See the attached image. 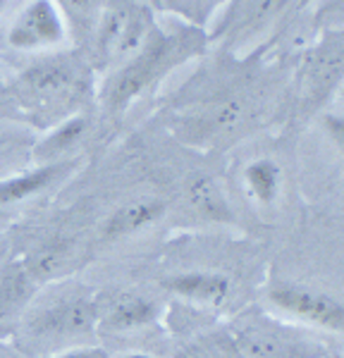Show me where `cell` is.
Listing matches in <instances>:
<instances>
[{"instance_id":"obj_1","label":"cell","mask_w":344,"mask_h":358,"mask_svg":"<svg viewBox=\"0 0 344 358\" xmlns=\"http://www.w3.org/2000/svg\"><path fill=\"white\" fill-rule=\"evenodd\" d=\"M99 332V301L84 289H62L31 306L20 317V349L29 356L91 344Z\"/></svg>"},{"instance_id":"obj_2","label":"cell","mask_w":344,"mask_h":358,"mask_svg":"<svg viewBox=\"0 0 344 358\" xmlns=\"http://www.w3.org/2000/svg\"><path fill=\"white\" fill-rule=\"evenodd\" d=\"M201 38L199 31L194 29H185V31H160L153 27L146 34L141 48L136 50V55L117 72V77L113 79L110 86L106 91V103L110 108V113H120L134 101L136 96L143 94L160 74H165L168 69L180 65L182 60H187L189 55L201 50Z\"/></svg>"},{"instance_id":"obj_3","label":"cell","mask_w":344,"mask_h":358,"mask_svg":"<svg viewBox=\"0 0 344 358\" xmlns=\"http://www.w3.org/2000/svg\"><path fill=\"white\" fill-rule=\"evenodd\" d=\"M86 69L70 60H43L20 79V96L31 110H67L86 96Z\"/></svg>"},{"instance_id":"obj_4","label":"cell","mask_w":344,"mask_h":358,"mask_svg":"<svg viewBox=\"0 0 344 358\" xmlns=\"http://www.w3.org/2000/svg\"><path fill=\"white\" fill-rule=\"evenodd\" d=\"M344 79V31L328 34L306 55L299 72L301 110H315L323 106L335 86Z\"/></svg>"},{"instance_id":"obj_5","label":"cell","mask_w":344,"mask_h":358,"mask_svg":"<svg viewBox=\"0 0 344 358\" xmlns=\"http://www.w3.org/2000/svg\"><path fill=\"white\" fill-rule=\"evenodd\" d=\"M268 301L282 315L303 325L344 334V301L330 294L306 289L299 285H275L268 292Z\"/></svg>"},{"instance_id":"obj_6","label":"cell","mask_w":344,"mask_h":358,"mask_svg":"<svg viewBox=\"0 0 344 358\" xmlns=\"http://www.w3.org/2000/svg\"><path fill=\"white\" fill-rule=\"evenodd\" d=\"M232 346L242 358H313L315 349L278 322L249 317L232 332Z\"/></svg>"},{"instance_id":"obj_7","label":"cell","mask_w":344,"mask_h":358,"mask_svg":"<svg viewBox=\"0 0 344 358\" xmlns=\"http://www.w3.org/2000/svg\"><path fill=\"white\" fill-rule=\"evenodd\" d=\"M10 45L17 50H38L65 38V20L53 0H31L10 27Z\"/></svg>"},{"instance_id":"obj_8","label":"cell","mask_w":344,"mask_h":358,"mask_svg":"<svg viewBox=\"0 0 344 358\" xmlns=\"http://www.w3.org/2000/svg\"><path fill=\"white\" fill-rule=\"evenodd\" d=\"M158 317V306L151 299L134 292L113 294L106 303H99V327L113 332H129L151 325Z\"/></svg>"},{"instance_id":"obj_9","label":"cell","mask_w":344,"mask_h":358,"mask_svg":"<svg viewBox=\"0 0 344 358\" xmlns=\"http://www.w3.org/2000/svg\"><path fill=\"white\" fill-rule=\"evenodd\" d=\"M163 289L199 306H222L232 294V280L220 273L192 270L163 280Z\"/></svg>"},{"instance_id":"obj_10","label":"cell","mask_w":344,"mask_h":358,"mask_svg":"<svg viewBox=\"0 0 344 358\" xmlns=\"http://www.w3.org/2000/svg\"><path fill=\"white\" fill-rule=\"evenodd\" d=\"M165 203L160 199H136L129 203H122L108 215L103 222V239H124V236L139 234L151 224L160 222L165 215Z\"/></svg>"},{"instance_id":"obj_11","label":"cell","mask_w":344,"mask_h":358,"mask_svg":"<svg viewBox=\"0 0 344 358\" xmlns=\"http://www.w3.org/2000/svg\"><path fill=\"white\" fill-rule=\"evenodd\" d=\"M36 282L27 273L24 263L13 261L0 268V325L13 322L29 308Z\"/></svg>"},{"instance_id":"obj_12","label":"cell","mask_w":344,"mask_h":358,"mask_svg":"<svg viewBox=\"0 0 344 358\" xmlns=\"http://www.w3.org/2000/svg\"><path fill=\"white\" fill-rule=\"evenodd\" d=\"M242 184L256 206L271 208L278 203L280 194H282V167L273 158H266V155L254 158L244 167Z\"/></svg>"},{"instance_id":"obj_13","label":"cell","mask_w":344,"mask_h":358,"mask_svg":"<svg viewBox=\"0 0 344 358\" xmlns=\"http://www.w3.org/2000/svg\"><path fill=\"white\" fill-rule=\"evenodd\" d=\"M65 170L67 163H48V165H38L36 170L24 172V175L3 179L0 182V208L10 203H20V201L36 196L38 192L48 189L57 177H62Z\"/></svg>"},{"instance_id":"obj_14","label":"cell","mask_w":344,"mask_h":358,"mask_svg":"<svg viewBox=\"0 0 344 358\" xmlns=\"http://www.w3.org/2000/svg\"><path fill=\"white\" fill-rule=\"evenodd\" d=\"M72 248L74 246L67 239H53V241H48V244L38 246L36 251L22 263H24L27 273L31 275V280L36 282V285H41V282L53 280V277H57L67 268V263L72 261Z\"/></svg>"},{"instance_id":"obj_15","label":"cell","mask_w":344,"mask_h":358,"mask_svg":"<svg viewBox=\"0 0 344 358\" xmlns=\"http://www.w3.org/2000/svg\"><path fill=\"white\" fill-rule=\"evenodd\" d=\"M189 199H192V206L196 208L203 217L215 222H229L232 220V208L227 203V196L220 189V184L215 179H199V182L192 184L189 189Z\"/></svg>"},{"instance_id":"obj_16","label":"cell","mask_w":344,"mask_h":358,"mask_svg":"<svg viewBox=\"0 0 344 358\" xmlns=\"http://www.w3.org/2000/svg\"><path fill=\"white\" fill-rule=\"evenodd\" d=\"M84 129H86V120L72 117V120H67V122H62L55 131H50L48 138L38 146V153H36L38 160H41V165L57 163V155L70 151L74 143L82 138Z\"/></svg>"},{"instance_id":"obj_17","label":"cell","mask_w":344,"mask_h":358,"mask_svg":"<svg viewBox=\"0 0 344 358\" xmlns=\"http://www.w3.org/2000/svg\"><path fill=\"white\" fill-rule=\"evenodd\" d=\"M53 3L70 20L74 31L82 34V36H86L101 20L103 0H53Z\"/></svg>"},{"instance_id":"obj_18","label":"cell","mask_w":344,"mask_h":358,"mask_svg":"<svg viewBox=\"0 0 344 358\" xmlns=\"http://www.w3.org/2000/svg\"><path fill=\"white\" fill-rule=\"evenodd\" d=\"M242 115L244 110L237 101H220L201 115L199 124L206 134H217V131H227L229 127L237 124L239 120H242Z\"/></svg>"},{"instance_id":"obj_19","label":"cell","mask_w":344,"mask_h":358,"mask_svg":"<svg viewBox=\"0 0 344 358\" xmlns=\"http://www.w3.org/2000/svg\"><path fill=\"white\" fill-rule=\"evenodd\" d=\"M320 124H323L325 136L330 138V143L337 148V153H340L344 160V115L325 113L323 117H320Z\"/></svg>"},{"instance_id":"obj_20","label":"cell","mask_w":344,"mask_h":358,"mask_svg":"<svg viewBox=\"0 0 344 358\" xmlns=\"http://www.w3.org/2000/svg\"><path fill=\"white\" fill-rule=\"evenodd\" d=\"M45 358H106V354L99 349V346H74V349H65V351H57L53 356H45Z\"/></svg>"},{"instance_id":"obj_21","label":"cell","mask_w":344,"mask_h":358,"mask_svg":"<svg viewBox=\"0 0 344 358\" xmlns=\"http://www.w3.org/2000/svg\"><path fill=\"white\" fill-rule=\"evenodd\" d=\"M232 344V342H229ZM194 358H242L239 356V351L234 349V346H222V344H213V346H206V349H201Z\"/></svg>"},{"instance_id":"obj_22","label":"cell","mask_w":344,"mask_h":358,"mask_svg":"<svg viewBox=\"0 0 344 358\" xmlns=\"http://www.w3.org/2000/svg\"><path fill=\"white\" fill-rule=\"evenodd\" d=\"M120 358H156V356L148 354V351H127V354H122Z\"/></svg>"},{"instance_id":"obj_23","label":"cell","mask_w":344,"mask_h":358,"mask_svg":"<svg viewBox=\"0 0 344 358\" xmlns=\"http://www.w3.org/2000/svg\"><path fill=\"white\" fill-rule=\"evenodd\" d=\"M0 358H24V354L17 356L15 351H10V349H8V346H0Z\"/></svg>"},{"instance_id":"obj_24","label":"cell","mask_w":344,"mask_h":358,"mask_svg":"<svg viewBox=\"0 0 344 358\" xmlns=\"http://www.w3.org/2000/svg\"><path fill=\"white\" fill-rule=\"evenodd\" d=\"M8 220H10V217H8V215H5V213H0V229H3V227H5V224H8Z\"/></svg>"},{"instance_id":"obj_25","label":"cell","mask_w":344,"mask_h":358,"mask_svg":"<svg viewBox=\"0 0 344 358\" xmlns=\"http://www.w3.org/2000/svg\"><path fill=\"white\" fill-rule=\"evenodd\" d=\"M5 3H8V0H0V13L5 10Z\"/></svg>"}]
</instances>
